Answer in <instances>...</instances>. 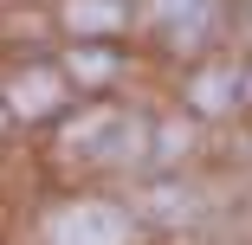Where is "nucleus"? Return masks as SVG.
<instances>
[{"mask_svg":"<svg viewBox=\"0 0 252 245\" xmlns=\"http://www.w3.org/2000/svg\"><path fill=\"white\" fill-rule=\"evenodd\" d=\"M136 136H142V129H136L129 116L97 110V116L71 123V136H65V142H71V155H84V162H91V155H129V149H136Z\"/></svg>","mask_w":252,"mask_h":245,"instance_id":"f03ea898","label":"nucleus"},{"mask_svg":"<svg viewBox=\"0 0 252 245\" xmlns=\"http://www.w3.org/2000/svg\"><path fill=\"white\" fill-rule=\"evenodd\" d=\"M149 13L168 20L175 45H194L200 32H207V13H214V0H149Z\"/></svg>","mask_w":252,"mask_h":245,"instance_id":"7ed1b4c3","label":"nucleus"},{"mask_svg":"<svg viewBox=\"0 0 252 245\" xmlns=\"http://www.w3.org/2000/svg\"><path fill=\"white\" fill-rule=\"evenodd\" d=\"M59 97H65V90H59V71H26V78L13 84V110H20V116H45Z\"/></svg>","mask_w":252,"mask_h":245,"instance_id":"20e7f679","label":"nucleus"},{"mask_svg":"<svg viewBox=\"0 0 252 245\" xmlns=\"http://www.w3.org/2000/svg\"><path fill=\"white\" fill-rule=\"evenodd\" d=\"M45 239H52V245H129V219L117 207H104V200H84V207L52 213Z\"/></svg>","mask_w":252,"mask_h":245,"instance_id":"f257e3e1","label":"nucleus"},{"mask_svg":"<svg viewBox=\"0 0 252 245\" xmlns=\"http://www.w3.org/2000/svg\"><path fill=\"white\" fill-rule=\"evenodd\" d=\"M65 20H71V32H117L123 26V0H71Z\"/></svg>","mask_w":252,"mask_h":245,"instance_id":"39448f33","label":"nucleus"},{"mask_svg":"<svg viewBox=\"0 0 252 245\" xmlns=\"http://www.w3.org/2000/svg\"><path fill=\"white\" fill-rule=\"evenodd\" d=\"M71 71H78V78H104V71H110V58H104V52H84Z\"/></svg>","mask_w":252,"mask_h":245,"instance_id":"0eeeda50","label":"nucleus"},{"mask_svg":"<svg viewBox=\"0 0 252 245\" xmlns=\"http://www.w3.org/2000/svg\"><path fill=\"white\" fill-rule=\"evenodd\" d=\"M226 97H233V78H226V71H207V78L194 84V104H200V110H220Z\"/></svg>","mask_w":252,"mask_h":245,"instance_id":"423d86ee","label":"nucleus"}]
</instances>
